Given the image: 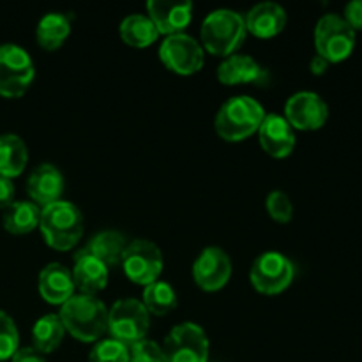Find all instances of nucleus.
Here are the masks:
<instances>
[{
    "label": "nucleus",
    "instance_id": "f257e3e1",
    "mask_svg": "<svg viewBox=\"0 0 362 362\" xmlns=\"http://www.w3.org/2000/svg\"><path fill=\"white\" fill-rule=\"evenodd\" d=\"M59 317L66 331L78 341L95 343L108 332L110 310L95 296L74 293L60 306Z\"/></svg>",
    "mask_w": 362,
    "mask_h": 362
},
{
    "label": "nucleus",
    "instance_id": "f03ea898",
    "mask_svg": "<svg viewBox=\"0 0 362 362\" xmlns=\"http://www.w3.org/2000/svg\"><path fill=\"white\" fill-rule=\"evenodd\" d=\"M39 230L53 250H73L83 235V212L71 202L59 200L41 209Z\"/></svg>",
    "mask_w": 362,
    "mask_h": 362
},
{
    "label": "nucleus",
    "instance_id": "7ed1b4c3",
    "mask_svg": "<svg viewBox=\"0 0 362 362\" xmlns=\"http://www.w3.org/2000/svg\"><path fill=\"white\" fill-rule=\"evenodd\" d=\"M244 16L232 9H216L205 16L200 28L202 46L218 57H230L237 53L246 39Z\"/></svg>",
    "mask_w": 362,
    "mask_h": 362
},
{
    "label": "nucleus",
    "instance_id": "20e7f679",
    "mask_svg": "<svg viewBox=\"0 0 362 362\" xmlns=\"http://www.w3.org/2000/svg\"><path fill=\"white\" fill-rule=\"evenodd\" d=\"M265 117V110L251 95H233L218 110L214 126L226 141H243L255 134Z\"/></svg>",
    "mask_w": 362,
    "mask_h": 362
},
{
    "label": "nucleus",
    "instance_id": "39448f33",
    "mask_svg": "<svg viewBox=\"0 0 362 362\" xmlns=\"http://www.w3.org/2000/svg\"><path fill=\"white\" fill-rule=\"evenodd\" d=\"M315 48L329 64L343 62L356 48V30L339 14H324L315 27Z\"/></svg>",
    "mask_w": 362,
    "mask_h": 362
},
{
    "label": "nucleus",
    "instance_id": "423d86ee",
    "mask_svg": "<svg viewBox=\"0 0 362 362\" xmlns=\"http://www.w3.org/2000/svg\"><path fill=\"white\" fill-rule=\"evenodd\" d=\"M151 325V315L144 303L133 297L117 300L110 310L108 332L113 339L131 346L145 339Z\"/></svg>",
    "mask_w": 362,
    "mask_h": 362
},
{
    "label": "nucleus",
    "instance_id": "0eeeda50",
    "mask_svg": "<svg viewBox=\"0 0 362 362\" xmlns=\"http://www.w3.org/2000/svg\"><path fill=\"white\" fill-rule=\"evenodd\" d=\"M34 62L27 49L6 42L0 45V95L20 98L34 81Z\"/></svg>",
    "mask_w": 362,
    "mask_h": 362
},
{
    "label": "nucleus",
    "instance_id": "6e6552de",
    "mask_svg": "<svg viewBox=\"0 0 362 362\" xmlns=\"http://www.w3.org/2000/svg\"><path fill=\"white\" fill-rule=\"evenodd\" d=\"M296 278V267L279 251H265L255 258L250 271L251 285L265 296H276L288 288Z\"/></svg>",
    "mask_w": 362,
    "mask_h": 362
},
{
    "label": "nucleus",
    "instance_id": "1a4fd4ad",
    "mask_svg": "<svg viewBox=\"0 0 362 362\" xmlns=\"http://www.w3.org/2000/svg\"><path fill=\"white\" fill-rule=\"evenodd\" d=\"M165 362H209V338L193 322L175 325L163 346Z\"/></svg>",
    "mask_w": 362,
    "mask_h": 362
},
{
    "label": "nucleus",
    "instance_id": "9d476101",
    "mask_svg": "<svg viewBox=\"0 0 362 362\" xmlns=\"http://www.w3.org/2000/svg\"><path fill=\"white\" fill-rule=\"evenodd\" d=\"M120 265L134 285L147 286L158 281L163 272L161 250L152 240L134 239L127 243Z\"/></svg>",
    "mask_w": 362,
    "mask_h": 362
},
{
    "label": "nucleus",
    "instance_id": "9b49d317",
    "mask_svg": "<svg viewBox=\"0 0 362 362\" xmlns=\"http://www.w3.org/2000/svg\"><path fill=\"white\" fill-rule=\"evenodd\" d=\"M159 59L173 73L189 76L204 67L205 49L193 35L182 32L165 37L159 46Z\"/></svg>",
    "mask_w": 362,
    "mask_h": 362
},
{
    "label": "nucleus",
    "instance_id": "f8f14e48",
    "mask_svg": "<svg viewBox=\"0 0 362 362\" xmlns=\"http://www.w3.org/2000/svg\"><path fill=\"white\" fill-rule=\"evenodd\" d=\"M285 119L296 129H320L329 119V106L317 92L300 90L290 95L288 101H286Z\"/></svg>",
    "mask_w": 362,
    "mask_h": 362
},
{
    "label": "nucleus",
    "instance_id": "ddd939ff",
    "mask_svg": "<svg viewBox=\"0 0 362 362\" xmlns=\"http://www.w3.org/2000/svg\"><path fill=\"white\" fill-rule=\"evenodd\" d=\"M232 276V260L218 246L205 247L193 264V279L205 292L221 290Z\"/></svg>",
    "mask_w": 362,
    "mask_h": 362
},
{
    "label": "nucleus",
    "instance_id": "4468645a",
    "mask_svg": "<svg viewBox=\"0 0 362 362\" xmlns=\"http://www.w3.org/2000/svg\"><path fill=\"white\" fill-rule=\"evenodd\" d=\"M147 16L158 28L159 35L182 34L193 18V4L189 0H151Z\"/></svg>",
    "mask_w": 362,
    "mask_h": 362
},
{
    "label": "nucleus",
    "instance_id": "2eb2a0df",
    "mask_svg": "<svg viewBox=\"0 0 362 362\" xmlns=\"http://www.w3.org/2000/svg\"><path fill=\"white\" fill-rule=\"evenodd\" d=\"M257 133L262 148L271 158H286L292 154L293 147H296V134H293L292 126L279 113H265Z\"/></svg>",
    "mask_w": 362,
    "mask_h": 362
},
{
    "label": "nucleus",
    "instance_id": "dca6fc26",
    "mask_svg": "<svg viewBox=\"0 0 362 362\" xmlns=\"http://www.w3.org/2000/svg\"><path fill=\"white\" fill-rule=\"evenodd\" d=\"M64 187H66V180H64L62 172L49 163L35 166L27 179V193L30 202H34L41 209L59 202Z\"/></svg>",
    "mask_w": 362,
    "mask_h": 362
},
{
    "label": "nucleus",
    "instance_id": "f3484780",
    "mask_svg": "<svg viewBox=\"0 0 362 362\" xmlns=\"http://www.w3.org/2000/svg\"><path fill=\"white\" fill-rule=\"evenodd\" d=\"M218 80L225 85H267L269 69L253 57L233 53L223 59L218 66Z\"/></svg>",
    "mask_w": 362,
    "mask_h": 362
},
{
    "label": "nucleus",
    "instance_id": "a211bd4d",
    "mask_svg": "<svg viewBox=\"0 0 362 362\" xmlns=\"http://www.w3.org/2000/svg\"><path fill=\"white\" fill-rule=\"evenodd\" d=\"M39 293L49 304H60L71 299L76 293L73 272L62 264H48L39 274Z\"/></svg>",
    "mask_w": 362,
    "mask_h": 362
},
{
    "label": "nucleus",
    "instance_id": "6ab92c4d",
    "mask_svg": "<svg viewBox=\"0 0 362 362\" xmlns=\"http://www.w3.org/2000/svg\"><path fill=\"white\" fill-rule=\"evenodd\" d=\"M108 271L103 262L94 258L92 255L78 251L74 255V265L71 269L78 293H87V296H98L101 290L106 288L108 283Z\"/></svg>",
    "mask_w": 362,
    "mask_h": 362
},
{
    "label": "nucleus",
    "instance_id": "aec40b11",
    "mask_svg": "<svg viewBox=\"0 0 362 362\" xmlns=\"http://www.w3.org/2000/svg\"><path fill=\"white\" fill-rule=\"evenodd\" d=\"M246 30L257 37H274L285 28L286 11L276 2H260L244 16Z\"/></svg>",
    "mask_w": 362,
    "mask_h": 362
},
{
    "label": "nucleus",
    "instance_id": "412c9836",
    "mask_svg": "<svg viewBox=\"0 0 362 362\" xmlns=\"http://www.w3.org/2000/svg\"><path fill=\"white\" fill-rule=\"evenodd\" d=\"M126 247L127 239L124 233L117 232V230H103V232L95 233L80 251L92 255L110 269L120 265Z\"/></svg>",
    "mask_w": 362,
    "mask_h": 362
},
{
    "label": "nucleus",
    "instance_id": "4be33fe9",
    "mask_svg": "<svg viewBox=\"0 0 362 362\" xmlns=\"http://www.w3.org/2000/svg\"><path fill=\"white\" fill-rule=\"evenodd\" d=\"M28 163V148L18 134L0 136V177L13 180L21 175Z\"/></svg>",
    "mask_w": 362,
    "mask_h": 362
},
{
    "label": "nucleus",
    "instance_id": "5701e85b",
    "mask_svg": "<svg viewBox=\"0 0 362 362\" xmlns=\"http://www.w3.org/2000/svg\"><path fill=\"white\" fill-rule=\"evenodd\" d=\"M71 34V18L64 13H46L35 28L39 46L48 52L60 48Z\"/></svg>",
    "mask_w": 362,
    "mask_h": 362
},
{
    "label": "nucleus",
    "instance_id": "b1692460",
    "mask_svg": "<svg viewBox=\"0 0 362 362\" xmlns=\"http://www.w3.org/2000/svg\"><path fill=\"white\" fill-rule=\"evenodd\" d=\"M41 207L30 200L13 202L4 212V228L14 235L30 233L39 226Z\"/></svg>",
    "mask_w": 362,
    "mask_h": 362
},
{
    "label": "nucleus",
    "instance_id": "393cba45",
    "mask_svg": "<svg viewBox=\"0 0 362 362\" xmlns=\"http://www.w3.org/2000/svg\"><path fill=\"white\" fill-rule=\"evenodd\" d=\"M120 37L133 48H147L154 45L159 37L156 25L147 14H129L120 21Z\"/></svg>",
    "mask_w": 362,
    "mask_h": 362
},
{
    "label": "nucleus",
    "instance_id": "a878e982",
    "mask_svg": "<svg viewBox=\"0 0 362 362\" xmlns=\"http://www.w3.org/2000/svg\"><path fill=\"white\" fill-rule=\"evenodd\" d=\"M64 334H66V327H64L60 317L49 313L39 318L32 327V343H34L35 350L46 356L59 349Z\"/></svg>",
    "mask_w": 362,
    "mask_h": 362
},
{
    "label": "nucleus",
    "instance_id": "bb28decb",
    "mask_svg": "<svg viewBox=\"0 0 362 362\" xmlns=\"http://www.w3.org/2000/svg\"><path fill=\"white\" fill-rule=\"evenodd\" d=\"M141 303H144L148 315L163 317V315H168L170 311L175 310L177 293L168 281L158 279V281L144 286V300Z\"/></svg>",
    "mask_w": 362,
    "mask_h": 362
},
{
    "label": "nucleus",
    "instance_id": "cd10ccee",
    "mask_svg": "<svg viewBox=\"0 0 362 362\" xmlns=\"http://www.w3.org/2000/svg\"><path fill=\"white\" fill-rule=\"evenodd\" d=\"M88 362H129V346L112 336L99 339L88 354Z\"/></svg>",
    "mask_w": 362,
    "mask_h": 362
},
{
    "label": "nucleus",
    "instance_id": "c85d7f7f",
    "mask_svg": "<svg viewBox=\"0 0 362 362\" xmlns=\"http://www.w3.org/2000/svg\"><path fill=\"white\" fill-rule=\"evenodd\" d=\"M20 349V332L13 318L0 310V362L11 359Z\"/></svg>",
    "mask_w": 362,
    "mask_h": 362
},
{
    "label": "nucleus",
    "instance_id": "c756f323",
    "mask_svg": "<svg viewBox=\"0 0 362 362\" xmlns=\"http://www.w3.org/2000/svg\"><path fill=\"white\" fill-rule=\"evenodd\" d=\"M269 216L278 223H288L293 218V204L285 191H271L265 198Z\"/></svg>",
    "mask_w": 362,
    "mask_h": 362
},
{
    "label": "nucleus",
    "instance_id": "7c9ffc66",
    "mask_svg": "<svg viewBox=\"0 0 362 362\" xmlns=\"http://www.w3.org/2000/svg\"><path fill=\"white\" fill-rule=\"evenodd\" d=\"M129 362H165V354L156 341L141 339L129 346Z\"/></svg>",
    "mask_w": 362,
    "mask_h": 362
},
{
    "label": "nucleus",
    "instance_id": "2f4dec72",
    "mask_svg": "<svg viewBox=\"0 0 362 362\" xmlns=\"http://www.w3.org/2000/svg\"><path fill=\"white\" fill-rule=\"evenodd\" d=\"M343 18L354 30H362V0H354V2L346 4Z\"/></svg>",
    "mask_w": 362,
    "mask_h": 362
},
{
    "label": "nucleus",
    "instance_id": "473e14b6",
    "mask_svg": "<svg viewBox=\"0 0 362 362\" xmlns=\"http://www.w3.org/2000/svg\"><path fill=\"white\" fill-rule=\"evenodd\" d=\"M11 362H46V357L34 346H23L16 350V354L11 357Z\"/></svg>",
    "mask_w": 362,
    "mask_h": 362
},
{
    "label": "nucleus",
    "instance_id": "72a5a7b5",
    "mask_svg": "<svg viewBox=\"0 0 362 362\" xmlns=\"http://www.w3.org/2000/svg\"><path fill=\"white\" fill-rule=\"evenodd\" d=\"M14 193H16V189H14L13 180L0 177V211H6L13 204Z\"/></svg>",
    "mask_w": 362,
    "mask_h": 362
},
{
    "label": "nucleus",
    "instance_id": "f704fd0d",
    "mask_svg": "<svg viewBox=\"0 0 362 362\" xmlns=\"http://www.w3.org/2000/svg\"><path fill=\"white\" fill-rule=\"evenodd\" d=\"M329 66H331V64H329L325 59H322L320 55H315L313 59H311V62H310L311 73L317 74V76H320V74H324L325 71H327Z\"/></svg>",
    "mask_w": 362,
    "mask_h": 362
}]
</instances>
